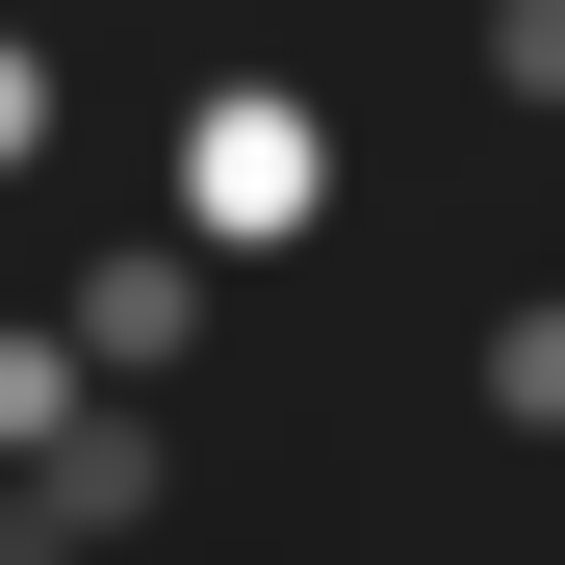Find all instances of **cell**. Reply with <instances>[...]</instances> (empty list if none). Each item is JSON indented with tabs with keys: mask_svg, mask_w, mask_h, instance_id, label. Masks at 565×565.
I'll use <instances>...</instances> for the list:
<instances>
[{
	"mask_svg": "<svg viewBox=\"0 0 565 565\" xmlns=\"http://www.w3.org/2000/svg\"><path fill=\"white\" fill-rule=\"evenodd\" d=\"M334 206H360V129H334V77L232 52V77H180V104H154V232H206L232 282H282Z\"/></svg>",
	"mask_w": 565,
	"mask_h": 565,
	"instance_id": "1",
	"label": "cell"
},
{
	"mask_svg": "<svg viewBox=\"0 0 565 565\" xmlns=\"http://www.w3.org/2000/svg\"><path fill=\"white\" fill-rule=\"evenodd\" d=\"M52 489H77V540H154V514H180V437H154V386H77Z\"/></svg>",
	"mask_w": 565,
	"mask_h": 565,
	"instance_id": "3",
	"label": "cell"
},
{
	"mask_svg": "<svg viewBox=\"0 0 565 565\" xmlns=\"http://www.w3.org/2000/svg\"><path fill=\"white\" fill-rule=\"evenodd\" d=\"M206 309H232V257H206V232H77V282H52L77 386H180V360H206Z\"/></svg>",
	"mask_w": 565,
	"mask_h": 565,
	"instance_id": "2",
	"label": "cell"
},
{
	"mask_svg": "<svg viewBox=\"0 0 565 565\" xmlns=\"http://www.w3.org/2000/svg\"><path fill=\"white\" fill-rule=\"evenodd\" d=\"M52 437H77V334H52V309H0V462H52Z\"/></svg>",
	"mask_w": 565,
	"mask_h": 565,
	"instance_id": "6",
	"label": "cell"
},
{
	"mask_svg": "<svg viewBox=\"0 0 565 565\" xmlns=\"http://www.w3.org/2000/svg\"><path fill=\"white\" fill-rule=\"evenodd\" d=\"M462 77H489L514 129H565V0H489V26H462Z\"/></svg>",
	"mask_w": 565,
	"mask_h": 565,
	"instance_id": "7",
	"label": "cell"
},
{
	"mask_svg": "<svg viewBox=\"0 0 565 565\" xmlns=\"http://www.w3.org/2000/svg\"><path fill=\"white\" fill-rule=\"evenodd\" d=\"M462 386H489V437H565V282H514V309L462 334Z\"/></svg>",
	"mask_w": 565,
	"mask_h": 565,
	"instance_id": "4",
	"label": "cell"
},
{
	"mask_svg": "<svg viewBox=\"0 0 565 565\" xmlns=\"http://www.w3.org/2000/svg\"><path fill=\"white\" fill-rule=\"evenodd\" d=\"M52 154H77V52L0 0V180H52Z\"/></svg>",
	"mask_w": 565,
	"mask_h": 565,
	"instance_id": "5",
	"label": "cell"
},
{
	"mask_svg": "<svg viewBox=\"0 0 565 565\" xmlns=\"http://www.w3.org/2000/svg\"><path fill=\"white\" fill-rule=\"evenodd\" d=\"M0 565H104V540H77V489H52V462H0Z\"/></svg>",
	"mask_w": 565,
	"mask_h": 565,
	"instance_id": "8",
	"label": "cell"
}]
</instances>
